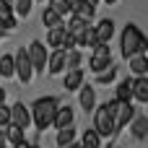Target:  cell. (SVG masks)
<instances>
[{"label":"cell","instance_id":"1","mask_svg":"<svg viewBox=\"0 0 148 148\" xmlns=\"http://www.w3.org/2000/svg\"><path fill=\"white\" fill-rule=\"evenodd\" d=\"M120 52H122L125 60L148 52V36L135 26V23H125V29H122V34H120Z\"/></svg>","mask_w":148,"mask_h":148},{"label":"cell","instance_id":"2","mask_svg":"<svg viewBox=\"0 0 148 148\" xmlns=\"http://www.w3.org/2000/svg\"><path fill=\"white\" fill-rule=\"evenodd\" d=\"M60 101L57 96H39L29 112H31V125L36 127V133H44L47 127H52V120H55V112H57Z\"/></svg>","mask_w":148,"mask_h":148},{"label":"cell","instance_id":"3","mask_svg":"<svg viewBox=\"0 0 148 148\" xmlns=\"http://www.w3.org/2000/svg\"><path fill=\"white\" fill-rule=\"evenodd\" d=\"M94 130L99 133V138H114V117L109 114L107 104H99L94 109Z\"/></svg>","mask_w":148,"mask_h":148},{"label":"cell","instance_id":"4","mask_svg":"<svg viewBox=\"0 0 148 148\" xmlns=\"http://www.w3.org/2000/svg\"><path fill=\"white\" fill-rule=\"evenodd\" d=\"M109 65H114V62H112V49H109V44L94 47V49H91V57H88V70L99 75V73H104Z\"/></svg>","mask_w":148,"mask_h":148},{"label":"cell","instance_id":"5","mask_svg":"<svg viewBox=\"0 0 148 148\" xmlns=\"http://www.w3.org/2000/svg\"><path fill=\"white\" fill-rule=\"evenodd\" d=\"M26 55H29V62H31V70L34 73H44L47 70V57H49V52H47V47H44V42H31L29 47H26Z\"/></svg>","mask_w":148,"mask_h":148},{"label":"cell","instance_id":"6","mask_svg":"<svg viewBox=\"0 0 148 148\" xmlns=\"http://www.w3.org/2000/svg\"><path fill=\"white\" fill-rule=\"evenodd\" d=\"M13 65H16V78H18L23 86H29V83H31V78H34V70H31V62H29L26 47L16 49V55H13Z\"/></svg>","mask_w":148,"mask_h":148},{"label":"cell","instance_id":"7","mask_svg":"<svg viewBox=\"0 0 148 148\" xmlns=\"http://www.w3.org/2000/svg\"><path fill=\"white\" fill-rule=\"evenodd\" d=\"M10 125H16L21 130H29L31 127V112H29V107L23 101L10 104Z\"/></svg>","mask_w":148,"mask_h":148},{"label":"cell","instance_id":"8","mask_svg":"<svg viewBox=\"0 0 148 148\" xmlns=\"http://www.w3.org/2000/svg\"><path fill=\"white\" fill-rule=\"evenodd\" d=\"M135 114H138V109H135L133 104H122V107L117 109V114H114V135H120V133L135 120Z\"/></svg>","mask_w":148,"mask_h":148},{"label":"cell","instance_id":"9","mask_svg":"<svg viewBox=\"0 0 148 148\" xmlns=\"http://www.w3.org/2000/svg\"><path fill=\"white\" fill-rule=\"evenodd\" d=\"M78 104H81V109H83L86 114H91V112L96 109V88L88 86V83H83V86L78 88Z\"/></svg>","mask_w":148,"mask_h":148},{"label":"cell","instance_id":"10","mask_svg":"<svg viewBox=\"0 0 148 148\" xmlns=\"http://www.w3.org/2000/svg\"><path fill=\"white\" fill-rule=\"evenodd\" d=\"M73 122H75V112H73V107H70V104H65V107H57V112H55V120H52V127H57V130H65V127H73Z\"/></svg>","mask_w":148,"mask_h":148},{"label":"cell","instance_id":"11","mask_svg":"<svg viewBox=\"0 0 148 148\" xmlns=\"http://www.w3.org/2000/svg\"><path fill=\"white\" fill-rule=\"evenodd\" d=\"M47 75H60L65 73V49H52L47 57Z\"/></svg>","mask_w":148,"mask_h":148},{"label":"cell","instance_id":"12","mask_svg":"<svg viewBox=\"0 0 148 148\" xmlns=\"http://www.w3.org/2000/svg\"><path fill=\"white\" fill-rule=\"evenodd\" d=\"M70 16H78V18H83V21H94V16H96V5H91L88 0H73L70 3Z\"/></svg>","mask_w":148,"mask_h":148},{"label":"cell","instance_id":"13","mask_svg":"<svg viewBox=\"0 0 148 148\" xmlns=\"http://www.w3.org/2000/svg\"><path fill=\"white\" fill-rule=\"evenodd\" d=\"M114 21L112 18H101L96 26H94V31H96V42L99 44H109L112 42V36H114Z\"/></svg>","mask_w":148,"mask_h":148},{"label":"cell","instance_id":"14","mask_svg":"<svg viewBox=\"0 0 148 148\" xmlns=\"http://www.w3.org/2000/svg\"><path fill=\"white\" fill-rule=\"evenodd\" d=\"M83 83H86V75H83V70H81V68H78V70H65V78H62V88H65L68 94L78 91Z\"/></svg>","mask_w":148,"mask_h":148},{"label":"cell","instance_id":"15","mask_svg":"<svg viewBox=\"0 0 148 148\" xmlns=\"http://www.w3.org/2000/svg\"><path fill=\"white\" fill-rule=\"evenodd\" d=\"M75 47H78V49H94V47H99L94 26H86V29H83V31L75 36Z\"/></svg>","mask_w":148,"mask_h":148},{"label":"cell","instance_id":"16","mask_svg":"<svg viewBox=\"0 0 148 148\" xmlns=\"http://www.w3.org/2000/svg\"><path fill=\"white\" fill-rule=\"evenodd\" d=\"M133 101H138V104H148V75L133 78Z\"/></svg>","mask_w":148,"mask_h":148},{"label":"cell","instance_id":"17","mask_svg":"<svg viewBox=\"0 0 148 148\" xmlns=\"http://www.w3.org/2000/svg\"><path fill=\"white\" fill-rule=\"evenodd\" d=\"M114 99L122 101V104H133V75H127V78L120 81V86L114 91Z\"/></svg>","mask_w":148,"mask_h":148},{"label":"cell","instance_id":"18","mask_svg":"<svg viewBox=\"0 0 148 148\" xmlns=\"http://www.w3.org/2000/svg\"><path fill=\"white\" fill-rule=\"evenodd\" d=\"M127 65H130V75H133V78L148 75V55H135V57H130Z\"/></svg>","mask_w":148,"mask_h":148},{"label":"cell","instance_id":"19","mask_svg":"<svg viewBox=\"0 0 148 148\" xmlns=\"http://www.w3.org/2000/svg\"><path fill=\"white\" fill-rule=\"evenodd\" d=\"M127 127H130V133H133L138 140H146L148 138V117H143V114H135V120H133Z\"/></svg>","mask_w":148,"mask_h":148},{"label":"cell","instance_id":"20","mask_svg":"<svg viewBox=\"0 0 148 148\" xmlns=\"http://www.w3.org/2000/svg\"><path fill=\"white\" fill-rule=\"evenodd\" d=\"M0 78H5V81L16 78V65H13V55L10 52L0 55Z\"/></svg>","mask_w":148,"mask_h":148},{"label":"cell","instance_id":"21","mask_svg":"<svg viewBox=\"0 0 148 148\" xmlns=\"http://www.w3.org/2000/svg\"><path fill=\"white\" fill-rule=\"evenodd\" d=\"M81 146H83V148H101L99 133H96L94 127H86V130L81 133Z\"/></svg>","mask_w":148,"mask_h":148},{"label":"cell","instance_id":"22","mask_svg":"<svg viewBox=\"0 0 148 148\" xmlns=\"http://www.w3.org/2000/svg\"><path fill=\"white\" fill-rule=\"evenodd\" d=\"M42 23H44V29H57V26H65V18L57 16L55 10L44 8V10H42Z\"/></svg>","mask_w":148,"mask_h":148},{"label":"cell","instance_id":"23","mask_svg":"<svg viewBox=\"0 0 148 148\" xmlns=\"http://www.w3.org/2000/svg\"><path fill=\"white\" fill-rule=\"evenodd\" d=\"M62 36H65V26H57V29H47V44L49 49H60L62 44Z\"/></svg>","mask_w":148,"mask_h":148},{"label":"cell","instance_id":"24","mask_svg":"<svg viewBox=\"0 0 148 148\" xmlns=\"http://www.w3.org/2000/svg\"><path fill=\"white\" fill-rule=\"evenodd\" d=\"M3 133H5V140H8L10 146H16V143H23V140H26V130L16 127V125H5V127H3Z\"/></svg>","mask_w":148,"mask_h":148},{"label":"cell","instance_id":"25","mask_svg":"<svg viewBox=\"0 0 148 148\" xmlns=\"http://www.w3.org/2000/svg\"><path fill=\"white\" fill-rule=\"evenodd\" d=\"M86 26H91L88 21H83V18H78V16H68V21H65V31L68 34H73V36H78Z\"/></svg>","mask_w":148,"mask_h":148},{"label":"cell","instance_id":"26","mask_svg":"<svg viewBox=\"0 0 148 148\" xmlns=\"http://www.w3.org/2000/svg\"><path fill=\"white\" fill-rule=\"evenodd\" d=\"M75 138H78V133H75V127H65V130H57V135H55V143L60 148L70 146V143H75Z\"/></svg>","mask_w":148,"mask_h":148},{"label":"cell","instance_id":"27","mask_svg":"<svg viewBox=\"0 0 148 148\" xmlns=\"http://www.w3.org/2000/svg\"><path fill=\"white\" fill-rule=\"evenodd\" d=\"M81 62H83V52H81V49H70V52H65V70H78Z\"/></svg>","mask_w":148,"mask_h":148},{"label":"cell","instance_id":"28","mask_svg":"<svg viewBox=\"0 0 148 148\" xmlns=\"http://www.w3.org/2000/svg\"><path fill=\"white\" fill-rule=\"evenodd\" d=\"M47 8L55 10L57 16H62V18L70 16V0H47Z\"/></svg>","mask_w":148,"mask_h":148},{"label":"cell","instance_id":"29","mask_svg":"<svg viewBox=\"0 0 148 148\" xmlns=\"http://www.w3.org/2000/svg\"><path fill=\"white\" fill-rule=\"evenodd\" d=\"M117 73H120V70H117L114 65H109L104 73H99V75H96V83H99V86H109V83H114V81H117Z\"/></svg>","mask_w":148,"mask_h":148},{"label":"cell","instance_id":"30","mask_svg":"<svg viewBox=\"0 0 148 148\" xmlns=\"http://www.w3.org/2000/svg\"><path fill=\"white\" fill-rule=\"evenodd\" d=\"M31 5H34V0H16V3H13V16H18V18H29Z\"/></svg>","mask_w":148,"mask_h":148},{"label":"cell","instance_id":"31","mask_svg":"<svg viewBox=\"0 0 148 148\" xmlns=\"http://www.w3.org/2000/svg\"><path fill=\"white\" fill-rule=\"evenodd\" d=\"M18 26V21H16V16H5V18H0V29L8 34V31H13Z\"/></svg>","mask_w":148,"mask_h":148},{"label":"cell","instance_id":"32","mask_svg":"<svg viewBox=\"0 0 148 148\" xmlns=\"http://www.w3.org/2000/svg\"><path fill=\"white\" fill-rule=\"evenodd\" d=\"M60 49H65V52H70V49H78V47H75V36L65 31V36H62V44H60Z\"/></svg>","mask_w":148,"mask_h":148},{"label":"cell","instance_id":"33","mask_svg":"<svg viewBox=\"0 0 148 148\" xmlns=\"http://www.w3.org/2000/svg\"><path fill=\"white\" fill-rule=\"evenodd\" d=\"M5 125H10V107L8 104H0V130Z\"/></svg>","mask_w":148,"mask_h":148},{"label":"cell","instance_id":"34","mask_svg":"<svg viewBox=\"0 0 148 148\" xmlns=\"http://www.w3.org/2000/svg\"><path fill=\"white\" fill-rule=\"evenodd\" d=\"M5 146H8V140H5V133L0 130V148H5Z\"/></svg>","mask_w":148,"mask_h":148},{"label":"cell","instance_id":"35","mask_svg":"<svg viewBox=\"0 0 148 148\" xmlns=\"http://www.w3.org/2000/svg\"><path fill=\"white\" fill-rule=\"evenodd\" d=\"M13 148H31V143H26V140H23V143H16Z\"/></svg>","mask_w":148,"mask_h":148},{"label":"cell","instance_id":"36","mask_svg":"<svg viewBox=\"0 0 148 148\" xmlns=\"http://www.w3.org/2000/svg\"><path fill=\"white\" fill-rule=\"evenodd\" d=\"M0 104H5V88H0Z\"/></svg>","mask_w":148,"mask_h":148},{"label":"cell","instance_id":"37","mask_svg":"<svg viewBox=\"0 0 148 148\" xmlns=\"http://www.w3.org/2000/svg\"><path fill=\"white\" fill-rule=\"evenodd\" d=\"M65 148H83L81 143H70V146H65Z\"/></svg>","mask_w":148,"mask_h":148},{"label":"cell","instance_id":"38","mask_svg":"<svg viewBox=\"0 0 148 148\" xmlns=\"http://www.w3.org/2000/svg\"><path fill=\"white\" fill-rule=\"evenodd\" d=\"M101 3H107V5H114V3H117V0H101Z\"/></svg>","mask_w":148,"mask_h":148},{"label":"cell","instance_id":"39","mask_svg":"<svg viewBox=\"0 0 148 148\" xmlns=\"http://www.w3.org/2000/svg\"><path fill=\"white\" fill-rule=\"evenodd\" d=\"M88 3H91V5H99V3H101V0H88Z\"/></svg>","mask_w":148,"mask_h":148},{"label":"cell","instance_id":"40","mask_svg":"<svg viewBox=\"0 0 148 148\" xmlns=\"http://www.w3.org/2000/svg\"><path fill=\"white\" fill-rule=\"evenodd\" d=\"M3 3H8V5H13V3H16V0H3Z\"/></svg>","mask_w":148,"mask_h":148},{"label":"cell","instance_id":"41","mask_svg":"<svg viewBox=\"0 0 148 148\" xmlns=\"http://www.w3.org/2000/svg\"><path fill=\"white\" fill-rule=\"evenodd\" d=\"M3 36H5V31H3V29H0V39H3Z\"/></svg>","mask_w":148,"mask_h":148},{"label":"cell","instance_id":"42","mask_svg":"<svg viewBox=\"0 0 148 148\" xmlns=\"http://www.w3.org/2000/svg\"><path fill=\"white\" fill-rule=\"evenodd\" d=\"M109 148H120V146H109Z\"/></svg>","mask_w":148,"mask_h":148},{"label":"cell","instance_id":"43","mask_svg":"<svg viewBox=\"0 0 148 148\" xmlns=\"http://www.w3.org/2000/svg\"><path fill=\"white\" fill-rule=\"evenodd\" d=\"M39 3H47V0H39Z\"/></svg>","mask_w":148,"mask_h":148},{"label":"cell","instance_id":"44","mask_svg":"<svg viewBox=\"0 0 148 148\" xmlns=\"http://www.w3.org/2000/svg\"><path fill=\"white\" fill-rule=\"evenodd\" d=\"M0 55H3V52H0Z\"/></svg>","mask_w":148,"mask_h":148}]
</instances>
